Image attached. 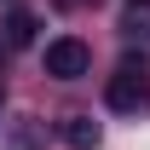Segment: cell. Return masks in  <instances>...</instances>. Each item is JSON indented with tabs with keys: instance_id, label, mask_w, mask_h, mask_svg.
<instances>
[{
	"instance_id": "cell-4",
	"label": "cell",
	"mask_w": 150,
	"mask_h": 150,
	"mask_svg": "<svg viewBox=\"0 0 150 150\" xmlns=\"http://www.w3.org/2000/svg\"><path fill=\"white\" fill-rule=\"evenodd\" d=\"M6 40H12V46H29V40H35V12H12V18H6Z\"/></svg>"
},
{
	"instance_id": "cell-1",
	"label": "cell",
	"mask_w": 150,
	"mask_h": 150,
	"mask_svg": "<svg viewBox=\"0 0 150 150\" xmlns=\"http://www.w3.org/2000/svg\"><path fill=\"white\" fill-rule=\"evenodd\" d=\"M104 104L110 110H121V115H133V110H144L150 104V58H121L115 64V75H110V87H104Z\"/></svg>"
},
{
	"instance_id": "cell-2",
	"label": "cell",
	"mask_w": 150,
	"mask_h": 150,
	"mask_svg": "<svg viewBox=\"0 0 150 150\" xmlns=\"http://www.w3.org/2000/svg\"><path fill=\"white\" fill-rule=\"evenodd\" d=\"M87 69H93V52H87V40H75V35L46 40V75H58V81H81Z\"/></svg>"
},
{
	"instance_id": "cell-3",
	"label": "cell",
	"mask_w": 150,
	"mask_h": 150,
	"mask_svg": "<svg viewBox=\"0 0 150 150\" xmlns=\"http://www.w3.org/2000/svg\"><path fill=\"white\" fill-rule=\"evenodd\" d=\"M98 139H104V133H98L93 115H64V144L69 150H98Z\"/></svg>"
}]
</instances>
